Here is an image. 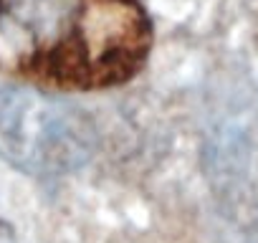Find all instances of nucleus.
Instances as JSON below:
<instances>
[{"instance_id":"1","label":"nucleus","mask_w":258,"mask_h":243,"mask_svg":"<svg viewBox=\"0 0 258 243\" xmlns=\"http://www.w3.org/2000/svg\"><path fill=\"white\" fill-rule=\"evenodd\" d=\"M150 48L140 0H0V61L61 89L124 84Z\"/></svg>"},{"instance_id":"2","label":"nucleus","mask_w":258,"mask_h":243,"mask_svg":"<svg viewBox=\"0 0 258 243\" xmlns=\"http://www.w3.org/2000/svg\"><path fill=\"white\" fill-rule=\"evenodd\" d=\"M96 130L84 109L33 86H0V160L31 177H61L89 162Z\"/></svg>"}]
</instances>
